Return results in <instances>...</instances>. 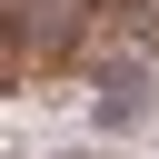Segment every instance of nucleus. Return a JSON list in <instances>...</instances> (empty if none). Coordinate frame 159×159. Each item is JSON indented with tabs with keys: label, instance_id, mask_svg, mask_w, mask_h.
Segmentation results:
<instances>
[{
	"label": "nucleus",
	"instance_id": "obj_1",
	"mask_svg": "<svg viewBox=\"0 0 159 159\" xmlns=\"http://www.w3.org/2000/svg\"><path fill=\"white\" fill-rule=\"evenodd\" d=\"M149 119H159V70H149V50L99 60V89H89V139H129V129H149Z\"/></svg>",
	"mask_w": 159,
	"mask_h": 159
},
{
	"label": "nucleus",
	"instance_id": "obj_2",
	"mask_svg": "<svg viewBox=\"0 0 159 159\" xmlns=\"http://www.w3.org/2000/svg\"><path fill=\"white\" fill-rule=\"evenodd\" d=\"M60 159H99V149H60Z\"/></svg>",
	"mask_w": 159,
	"mask_h": 159
}]
</instances>
